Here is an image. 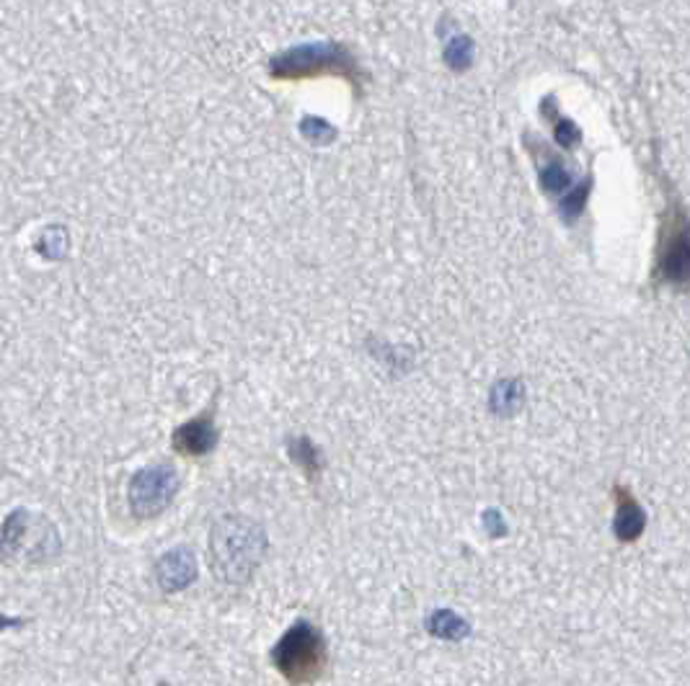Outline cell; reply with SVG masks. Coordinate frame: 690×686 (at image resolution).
Masks as SVG:
<instances>
[{"mask_svg": "<svg viewBox=\"0 0 690 686\" xmlns=\"http://www.w3.org/2000/svg\"><path fill=\"white\" fill-rule=\"evenodd\" d=\"M266 555V534L253 519L225 514L210 532V565L215 578L228 586L249 583Z\"/></svg>", "mask_w": 690, "mask_h": 686, "instance_id": "6da1fadb", "label": "cell"}, {"mask_svg": "<svg viewBox=\"0 0 690 686\" xmlns=\"http://www.w3.org/2000/svg\"><path fill=\"white\" fill-rule=\"evenodd\" d=\"M270 75L274 81H302V77L340 75L349 86H362V70L355 55L340 41H306V45L283 49L270 60Z\"/></svg>", "mask_w": 690, "mask_h": 686, "instance_id": "7a4b0ae2", "label": "cell"}, {"mask_svg": "<svg viewBox=\"0 0 690 686\" xmlns=\"http://www.w3.org/2000/svg\"><path fill=\"white\" fill-rule=\"evenodd\" d=\"M60 532L49 516L16 508L0 527V555L11 563L39 565L60 555Z\"/></svg>", "mask_w": 690, "mask_h": 686, "instance_id": "3957f363", "label": "cell"}, {"mask_svg": "<svg viewBox=\"0 0 690 686\" xmlns=\"http://www.w3.org/2000/svg\"><path fill=\"white\" fill-rule=\"evenodd\" d=\"M272 661L293 686L316 684L329 663L326 640L311 622H295L272 650Z\"/></svg>", "mask_w": 690, "mask_h": 686, "instance_id": "277c9868", "label": "cell"}, {"mask_svg": "<svg viewBox=\"0 0 690 686\" xmlns=\"http://www.w3.org/2000/svg\"><path fill=\"white\" fill-rule=\"evenodd\" d=\"M654 274L665 285H690V217L682 204H670L665 212Z\"/></svg>", "mask_w": 690, "mask_h": 686, "instance_id": "5b68a950", "label": "cell"}, {"mask_svg": "<svg viewBox=\"0 0 690 686\" xmlns=\"http://www.w3.org/2000/svg\"><path fill=\"white\" fill-rule=\"evenodd\" d=\"M181 488V478L171 465H153L138 470L127 488V501L135 519H156L171 506Z\"/></svg>", "mask_w": 690, "mask_h": 686, "instance_id": "8992f818", "label": "cell"}, {"mask_svg": "<svg viewBox=\"0 0 690 686\" xmlns=\"http://www.w3.org/2000/svg\"><path fill=\"white\" fill-rule=\"evenodd\" d=\"M217 426H215V410H202L197 419H189L174 431V449L185 457H204L217 447Z\"/></svg>", "mask_w": 690, "mask_h": 686, "instance_id": "52a82bcc", "label": "cell"}, {"mask_svg": "<svg viewBox=\"0 0 690 686\" xmlns=\"http://www.w3.org/2000/svg\"><path fill=\"white\" fill-rule=\"evenodd\" d=\"M200 576V565L189 547H174L156 563V581L160 591L179 593L189 589Z\"/></svg>", "mask_w": 690, "mask_h": 686, "instance_id": "ba28073f", "label": "cell"}, {"mask_svg": "<svg viewBox=\"0 0 690 686\" xmlns=\"http://www.w3.org/2000/svg\"><path fill=\"white\" fill-rule=\"evenodd\" d=\"M616 493H618L616 534H618V540L633 542L639 534L644 532L646 516H644V512H642V506H639V501L631 496V491H626V488L618 485Z\"/></svg>", "mask_w": 690, "mask_h": 686, "instance_id": "9c48e42d", "label": "cell"}, {"mask_svg": "<svg viewBox=\"0 0 690 686\" xmlns=\"http://www.w3.org/2000/svg\"><path fill=\"white\" fill-rule=\"evenodd\" d=\"M525 400V387L520 380H499L489 393V406L497 416H515Z\"/></svg>", "mask_w": 690, "mask_h": 686, "instance_id": "30bf717a", "label": "cell"}, {"mask_svg": "<svg viewBox=\"0 0 690 686\" xmlns=\"http://www.w3.org/2000/svg\"><path fill=\"white\" fill-rule=\"evenodd\" d=\"M540 186H544V191H548V194H569L572 191V176H569V171L561 163H548V166L540 168Z\"/></svg>", "mask_w": 690, "mask_h": 686, "instance_id": "8fae6325", "label": "cell"}, {"mask_svg": "<svg viewBox=\"0 0 690 686\" xmlns=\"http://www.w3.org/2000/svg\"><path fill=\"white\" fill-rule=\"evenodd\" d=\"M290 457L298 465H302V470H306L308 476H319L321 457H319V449H316V444L311 442V438H306V436L293 438V442H290Z\"/></svg>", "mask_w": 690, "mask_h": 686, "instance_id": "7c38bea8", "label": "cell"}, {"mask_svg": "<svg viewBox=\"0 0 690 686\" xmlns=\"http://www.w3.org/2000/svg\"><path fill=\"white\" fill-rule=\"evenodd\" d=\"M445 62L453 70H468L471 62H474V39L466 37H453L445 45Z\"/></svg>", "mask_w": 690, "mask_h": 686, "instance_id": "4fadbf2b", "label": "cell"}, {"mask_svg": "<svg viewBox=\"0 0 690 686\" xmlns=\"http://www.w3.org/2000/svg\"><path fill=\"white\" fill-rule=\"evenodd\" d=\"M300 132H302V137H306L308 143H313V145H329V143H334V137H336L334 127H331L326 119H321V117L302 119Z\"/></svg>", "mask_w": 690, "mask_h": 686, "instance_id": "5bb4252c", "label": "cell"}, {"mask_svg": "<svg viewBox=\"0 0 690 686\" xmlns=\"http://www.w3.org/2000/svg\"><path fill=\"white\" fill-rule=\"evenodd\" d=\"M587 194H590V183H580V186H572V191H569L564 200H561V215H564L569 222L582 215Z\"/></svg>", "mask_w": 690, "mask_h": 686, "instance_id": "9a60e30c", "label": "cell"}, {"mask_svg": "<svg viewBox=\"0 0 690 686\" xmlns=\"http://www.w3.org/2000/svg\"><path fill=\"white\" fill-rule=\"evenodd\" d=\"M554 137L561 147H574L582 140V132H580V127L572 122V119L559 117L554 124Z\"/></svg>", "mask_w": 690, "mask_h": 686, "instance_id": "2e32d148", "label": "cell"}, {"mask_svg": "<svg viewBox=\"0 0 690 686\" xmlns=\"http://www.w3.org/2000/svg\"><path fill=\"white\" fill-rule=\"evenodd\" d=\"M13 625H19V619H5V617H0V629L13 627Z\"/></svg>", "mask_w": 690, "mask_h": 686, "instance_id": "e0dca14e", "label": "cell"}]
</instances>
